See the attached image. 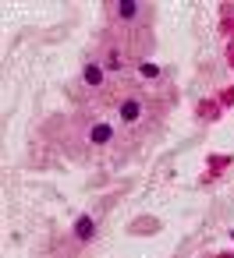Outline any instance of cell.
I'll return each mask as SVG.
<instances>
[{
	"mask_svg": "<svg viewBox=\"0 0 234 258\" xmlns=\"http://www.w3.org/2000/svg\"><path fill=\"white\" fill-rule=\"evenodd\" d=\"M121 127H117V120L110 117V113H103V110H82V113H75L68 124H64V135H61V149L68 152V156H82V159H89V156H107V152H114L117 149V142H121Z\"/></svg>",
	"mask_w": 234,
	"mask_h": 258,
	"instance_id": "obj_1",
	"label": "cell"
},
{
	"mask_svg": "<svg viewBox=\"0 0 234 258\" xmlns=\"http://www.w3.org/2000/svg\"><path fill=\"white\" fill-rule=\"evenodd\" d=\"M149 50H153V36H124V32H103L100 43H96V57L103 60V68L110 71V78L117 85H128L138 71V64L149 60Z\"/></svg>",
	"mask_w": 234,
	"mask_h": 258,
	"instance_id": "obj_2",
	"label": "cell"
},
{
	"mask_svg": "<svg viewBox=\"0 0 234 258\" xmlns=\"http://www.w3.org/2000/svg\"><path fill=\"white\" fill-rule=\"evenodd\" d=\"M110 117L124 135H142L156 117V99L142 85H121L110 99Z\"/></svg>",
	"mask_w": 234,
	"mask_h": 258,
	"instance_id": "obj_3",
	"label": "cell"
},
{
	"mask_svg": "<svg viewBox=\"0 0 234 258\" xmlns=\"http://www.w3.org/2000/svg\"><path fill=\"white\" fill-rule=\"evenodd\" d=\"M156 8L142 0H110L107 4V29L124 36H153Z\"/></svg>",
	"mask_w": 234,
	"mask_h": 258,
	"instance_id": "obj_4",
	"label": "cell"
},
{
	"mask_svg": "<svg viewBox=\"0 0 234 258\" xmlns=\"http://www.w3.org/2000/svg\"><path fill=\"white\" fill-rule=\"evenodd\" d=\"M117 89H121V85L110 78V71L103 68V60H100L96 53H89V57L82 60V68H78V75H75V82H71V92H75V99H82V103L114 99Z\"/></svg>",
	"mask_w": 234,
	"mask_h": 258,
	"instance_id": "obj_5",
	"label": "cell"
},
{
	"mask_svg": "<svg viewBox=\"0 0 234 258\" xmlns=\"http://www.w3.org/2000/svg\"><path fill=\"white\" fill-rule=\"evenodd\" d=\"M96 237H100V219H96L92 212H82V216L71 223V244H75V247H89Z\"/></svg>",
	"mask_w": 234,
	"mask_h": 258,
	"instance_id": "obj_6",
	"label": "cell"
},
{
	"mask_svg": "<svg viewBox=\"0 0 234 258\" xmlns=\"http://www.w3.org/2000/svg\"><path fill=\"white\" fill-rule=\"evenodd\" d=\"M160 78H163V71H160L153 60L138 64V71H135V82H142V85H153V82H160Z\"/></svg>",
	"mask_w": 234,
	"mask_h": 258,
	"instance_id": "obj_7",
	"label": "cell"
}]
</instances>
